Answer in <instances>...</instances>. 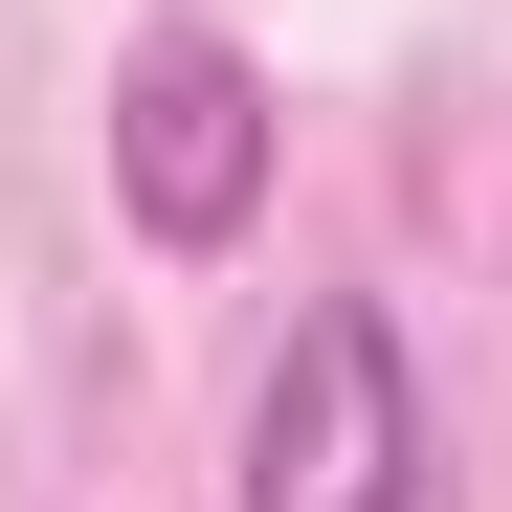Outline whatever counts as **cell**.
I'll return each instance as SVG.
<instances>
[{"label": "cell", "instance_id": "2", "mask_svg": "<svg viewBox=\"0 0 512 512\" xmlns=\"http://www.w3.org/2000/svg\"><path fill=\"white\" fill-rule=\"evenodd\" d=\"M112 201L156 245H245L268 223V67H245L223 23H156L112 67Z\"/></svg>", "mask_w": 512, "mask_h": 512}, {"label": "cell", "instance_id": "1", "mask_svg": "<svg viewBox=\"0 0 512 512\" xmlns=\"http://www.w3.org/2000/svg\"><path fill=\"white\" fill-rule=\"evenodd\" d=\"M245 512H423V379L357 290H312L245 401Z\"/></svg>", "mask_w": 512, "mask_h": 512}]
</instances>
